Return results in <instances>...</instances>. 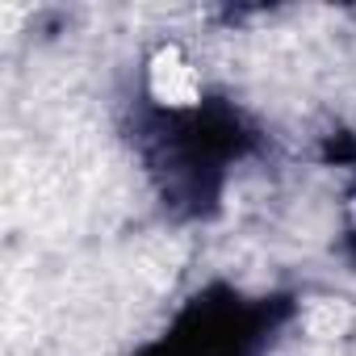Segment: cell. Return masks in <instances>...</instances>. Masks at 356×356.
Masks as SVG:
<instances>
[{
  "mask_svg": "<svg viewBox=\"0 0 356 356\" xmlns=\"http://www.w3.org/2000/svg\"><path fill=\"white\" fill-rule=\"evenodd\" d=\"M147 88L168 109H193L202 101V76H197V67L176 47H159L151 55V63H147Z\"/></svg>",
  "mask_w": 356,
  "mask_h": 356,
  "instance_id": "6da1fadb",
  "label": "cell"
},
{
  "mask_svg": "<svg viewBox=\"0 0 356 356\" xmlns=\"http://www.w3.org/2000/svg\"><path fill=\"white\" fill-rule=\"evenodd\" d=\"M343 327H348V306H339V302H318V306H310V314H306V331L318 335V339H331V335H339Z\"/></svg>",
  "mask_w": 356,
  "mask_h": 356,
  "instance_id": "7a4b0ae2",
  "label": "cell"
}]
</instances>
